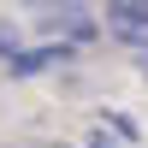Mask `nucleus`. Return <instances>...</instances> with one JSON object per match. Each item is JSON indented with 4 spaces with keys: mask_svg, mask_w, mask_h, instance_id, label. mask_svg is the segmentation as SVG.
Wrapping results in <instances>:
<instances>
[{
    "mask_svg": "<svg viewBox=\"0 0 148 148\" xmlns=\"http://www.w3.org/2000/svg\"><path fill=\"white\" fill-rule=\"evenodd\" d=\"M24 6L42 18V30H59L65 24L71 36H89V24H83V12L95 6V0H24Z\"/></svg>",
    "mask_w": 148,
    "mask_h": 148,
    "instance_id": "nucleus-1",
    "label": "nucleus"
},
{
    "mask_svg": "<svg viewBox=\"0 0 148 148\" xmlns=\"http://www.w3.org/2000/svg\"><path fill=\"white\" fill-rule=\"evenodd\" d=\"M101 12H107V30L113 36H148V0H101Z\"/></svg>",
    "mask_w": 148,
    "mask_h": 148,
    "instance_id": "nucleus-2",
    "label": "nucleus"
},
{
    "mask_svg": "<svg viewBox=\"0 0 148 148\" xmlns=\"http://www.w3.org/2000/svg\"><path fill=\"white\" fill-rule=\"evenodd\" d=\"M59 59H71V47L65 42H42V47H18V53L6 59V71H12V77H36V71L59 65Z\"/></svg>",
    "mask_w": 148,
    "mask_h": 148,
    "instance_id": "nucleus-3",
    "label": "nucleus"
},
{
    "mask_svg": "<svg viewBox=\"0 0 148 148\" xmlns=\"http://www.w3.org/2000/svg\"><path fill=\"white\" fill-rule=\"evenodd\" d=\"M18 47H24V36H18V24H6V18H0V59H12Z\"/></svg>",
    "mask_w": 148,
    "mask_h": 148,
    "instance_id": "nucleus-4",
    "label": "nucleus"
},
{
    "mask_svg": "<svg viewBox=\"0 0 148 148\" xmlns=\"http://www.w3.org/2000/svg\"><path fill=\"white\" fill-rule=\"evenodd\" d=\"M107 130H113V136H125V142H136V125H130L125 113H107Z\"/></svg>",
    "mask_w": 148,
    "mask_h": 148,
    "instance_id": "nucleus-5",
    "label": "nucleus"
},
{
    "mask_svg": "<svg viewBox=\"0 0 148 148\" xmlns=\"http://www.w3.org/2000/svg\"><path fill=\"white\" fill-rule=\"evenodd\" d=\"M130 59H136V71H148V36H130Z\"/></svg>",
    "mask_w": 148,
    "mask_h": 148,
    "instance_id": "nucleus-6",
    "label": "nucleus"
},
{
    "mask_svg": "<svg viewBox=\"0 0 148 148\" xmlns=\"http://www.w3.org/2000/svg\"><path fill=\"white\" fill-rule=\"evenodd\" d=\"M0 148H12V142H0ZM18 148H47V142H18Z\"/></svg>",
    "mask_w": 148,
    "mask_h": 148,
    "instance_id": "nucleus-7",
    "label": "nucleus"
},
{
    "mask_svg": "<svg viewBox=\"0 0 148 148\" xmlns=\"http://www.w3.org/2000/svg\"><path fill=\"white\" fill-rule=\"evenodd\" d=\"M89 148H113V142H107V136H95V142H89Z\"/></svg>",
    "mask_w": 148,
    "mask_h": 148,
    "instance_id": "nucleus-8",
    "label": "nucleus"
}]
</instances>
